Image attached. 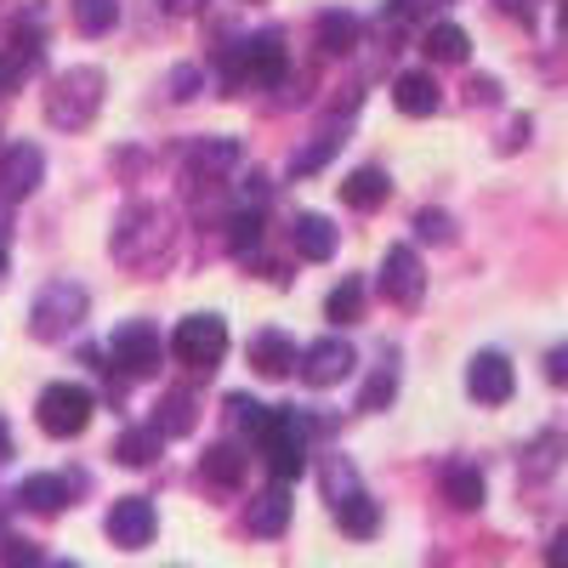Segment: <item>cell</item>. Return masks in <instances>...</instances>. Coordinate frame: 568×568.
<instances>
[{"label":"cell","mask_w":568,"mask_h":568,"mask_svg":"<svg viewBox=\"0 0 568 568\" xmlns=\"http://www.w3.org/2000/svg\"><path fill=\"white\" fill-rule=\"evenodd\" d=\"M449 0H393V12L398 18H433V12H444Z\"/></svg>","instance_id":"d590c367"},{"label":"cell","mask_w":568,"mask_h":568,"mask_svg":"<svg viewBox=\"0 0 568 568\" xmlns=\"http://www.w3.org/2000/svg\"><path fill=\"white\" fill-rule=\"evenodd\" d=\"M0 535H7V500H0Z\"/></svg>","instance_id":"f6af8a7d"},{"label":"cell","mask_w":568,"mask_h":568,"mask_svg":"<svg viewBox=\"0 0 568 568\" xmlns=\"http://www.w3.org/2000/svg\"><path fill=\"white\" fill-rule=\"evenodd\" d=\"M466 393L478 404H506L517 393V375H511V358L506 353H478L466 364Z\"/></svg>","instance_id":"8fae6325"},{"label":"cell","mask_w":568,"mask_h":568,"mask_svg":"<svg viewBox=\"0 0 568 568\" xmlns=\"http://www.w3.org/2000/svg\"><path fill=\"white\" fill-rule=\"evenodd\" d=\"M342 142H347V120L324 125V131H318V136L307 142V154H296V165H291V171H296V176H313L318 165H329V160L342 154Z\"/></svg>","instance_id":"cb8c5ba5"},{"label":"cell","mask_w":568,"mask_h":568,"mask_svg":"<svg viewBox=\"0 0 568 568\" xmlns=\"http://www.w3.org/2000/svg\"><path fill=\"white\" fill-rule=\"evenodd\" d=\"M85 318V291L80 284H69V278H58V284H45V291L34 296V336L40 342H52V336H69V329Z\"/></svg>","instance_id":"3957f363"},{"label":"cell","mask_w":568,"mask_h":568,"mask_svg":"<svg viewBox=\"0 0 568 568\" xmlns=\"http://www.w3.org/2000/svg\"><path fill=\"white\" fill-rule=\"evenodd\" d=\"M205 478H211L216 489H240V478H245V449H240V444H211V449H205Z\"/></svg>","instance_id":"d4e9b609"},{"label":"cell","mask_w":568,"mask_h":568,"mask_svg":"<svg viewBox=\"0 0 568 568\" xmlns=\"http://www.w3.org/2000/svg\"><path fill=\"white\" fill-rule=\"evenodd\" d=\"M296 342L284 336V329H262V336L251 342V369L267 375V382H284V375H296Z\"/></svg>","instance_id":"7c38bea8"},{"label":"cell","mask_w":568,"mask_h":568,"mask_svg":"<svg viewBox=\"0 0 568 568\" xmlns=\"http://www.w3.org/2000/svg\"><path fill=\"white\" fill-rule=\"evenodd\" d=\"M154 535H160V511H154V500H136V495L114 500V511H109V540H114L120 551L154 546Z\"/></svg>","instance_id":"ba28073f"},{"label":"cell","mask_w":568,"mask_h":568,"mask_svg":"<svg viewBox=\"0 0 568 568\" xmlns=\"http://www.w3.org/2000/svg\"><path fill=\"white\" fill-rule=\"evenodd\" d=\"M194 91H200V69H176V74H171V98H176V103L194 98Z\"/></svg>","instance_id":"8d00e7d4"},{"label":"cell","mask_w":568,"mask_h":568,"mask_svg":"<svg viewBox=\"0 0 568 568\" xmlns=\"http://www.w3.org/2000/svg\"><path fill=\"white\" fill-rule=\"evenodd\" d=\"M500 12H511V18H524V23H535V7H529V0H500Z\"/></svg>","instance_id":"60d3db41"},{"label":"cell","mask_w":568,"mask_h":568,"mask_svg":"<svg viewBox=\"0 0 568 568\" xmlns=\"http://www.w3.org/2000/svg\"><path fill=\"white\" fill-rule=\"evenodd\" d=\"M12 80H18V69H12L7 58H0V98H7V91H12Z\"/></svg>","instance_id":"b9f144b4"},{"label":"cell","mask_w":568,"mask_h":568,"mask_svg":"<svg viewBox=\"0 0 568 568\" xmlns=\"http://www.w3.org/2000/svg\"><path fill=\"white\" fill-rule=\"evenodd\" d=\"M353 489H358V484H353V466H347L342 455H329V460H324V500L336 506V500L353 495Z\"/></svg>","instance_id":"4dcf8cb0"},{"label":"cell","mask_w":568,"mask_h":568,"mask_svg":"<svg viewBox=\"0 0 568 568\" xmlns=\"http://www.w3.org/2000/svg\"><path fill=\"white\" fill-rule=\"evenodd\" d=\"M176 358L182 364H194V369H216L222 353H227V324L216 313H194V318H182L176 324V336H171Z\"/></svg>","instance_id":"277c9868"},{"label":"cell","mask_w":568,"mask_h":568,"mask_svg":"<svg viewBox=\"0 0 568 568\" xmlns=\"http://www.w3.org/2000/svg\"><path fill=\"white\" fill-rule=\"evenodd\" d=\"M336 524H342V535L369 540L375 529H382V506H375L364 489H353V495H342V500H336Z\"/></svg>","instance_id":"d6986e66"},{"label":"cell","mask_w":568,"mask_h":568,"mask_svg":"<svg viewBox=\"0 0 568 568\" xmlns=\"http://www.w3.org/2000/svg\"><path fill=\"white\" fill-rule=\"evenodd\" d=\"M546 562H568V529H562V535H551V546H546Z\"/></svg>","instance_id":"ab89813d"},{"label":"cell","mask_w":568,"mask_h":568,"mask_svg":"<svg viewBox=\"0 0 568 568\" xmlns=\"http://www.w3.org/2000/svg\"><path fill=\"white\" fill-rule=\"evenodd\" d=\"M358 307H364V278H342L336 291H329V302H324V313L336 318V324H353Z\"/></svg>","instance_id":"f1b7e54d"},{"label":"cell","mask_w":568,"mask_h":568,"mask_svg":"<svg viewBox=\"0 0 568 568\" xmlns=\"http://www.w3.org/2000/svg\"><path fill=\"white\" fill-rule=\"evenodd\" d=\"M91 393L74 387V382H52L40 393V433H52V438H80L85 426H91Z\"/></svg>","instance_id":"7a4b0ae2"},{"label":"cell","mask_w":568,"mask_h":568,"mask_svg":"<svg viewBox=\"0 0 568 568\" xmlns=\"http://www.w3.org/2000/svg\"><path fill=\"white\" fill-rule=\"evenodd\" d=\"M160 426H125V433L114 438V460L120 466H154L160 460Z\"/></svg>","instance_id":"44dd1931"},{"label":"cell","mask_w":568,"mask_h":568,"mask_svg":"<svg viewBox=\"0 0 568 568\" xmlns=\"http://www.w3.org/2000/svg\"><path fill=\"white\" fill-rule=\"evenodd\" d=\"M40 176H45V154L34 149V142H12V149L0 154V205L29 200L40 187Z\"/></svg>","instance_id":"9c48e42d"},{"label":"cell","mask_w":568,"mask_h":568,"mask_svg":"<svg viewBox=\"0 0 568 568\" xmlns=\"http://www.w3.org/2000/svg\"><path fill=\"white\" fill-rule=\"evenodd\" d=\"M353 364H358L353 342H342V336H324V342H313V347L296 358V375H302L307 387H342L347 375H353Z\"/></svg>","instance_id":"52a82bcc"},{"label":"cell","mask_w":568,"mask_h":568,"mask_svg":"<svg viewBox=\"0 0 568 568\" xmlns=\"http://www.w3.org/2000/svg\"><path fill=\"white\" fill-rule=\"evenodd\" d=\"M69 495H74V484L58 478V471H34V478H23V489H18V500L29 511H45V517H58L69 506Z\"/></svg>","instance_id":"2e32d148"},{"label":"cell","mask_w":568,"mask_h":568,"mask_svg":"<svg viewBox=\"0 0 568 568\" xmlns=\"http://www.w3.org/2000/svg\"><path fill=\"white\" fill-rule=\"evenodd\" d=\"M245 529H251V535H262V540L284 535V529H291V495H284L278 484H273V489H262V495L245 506Z\"/></svg>","instance_id":"5bb4252c"},{"label":"cell","mask_w":568,"mask_h":568,"mask_svg":"<svg viewBox=\"0 0 568 568\" xmlns=\"http://www.w3.org/2000/svg\"><path fill=\"white\" fill-rule=\"evenodd\" d=\"M0 562H18V568H40V562H45V551H34V540L0 535Z\"/></svg>","instance_id":"836d02e7"},{"label":"cell","mask_w":568,"mask_h":568,"mask_svg":"<svg viewBox=\"0 0 568 568\" xmlns=\"http://www.w3.org/2000/svg\"><path fill=\"white\" fill-rule=\"evenodd\" d=\"M284 69H291V63H284V34L278 29H262V34L245 40V74L256 85H278Z\"/></svg>","instance_id":"4fadbf2b"},{"label":"cell","mask_w":568,"mask_h":568,"mask_svg":"<svg viewBox=\"0 0 568 568\" xmlns=\"http://www.w3.org/2000/svg\"><path fill=\"white\" fill-rule=\"evenodd\" d=\"M358 34H364V23H358L353 12H324V18H318V52L347 58L353 45H358Z\"/></svg>","instance_id":"7402d4cb"},{"label":"cell","mask_w":568,"mask_h":568,"mask_svg":"<svg viewBox=\"0 0 568 568\" xmlns=\"http://www.w3.org/2000/svg\"><path fill=\"white\" fill-rule=\"evenodd\" d=\"M382 296L398 302V307H415L426 296V267L415 256V245H393L387 262H382Z\"/></svg>","instance_id":"30bf717a"},{"label":"cell","mask_w":568,"mask_h":568,"mask_svg":"<svg viewBox=\"0 0 568 568\" xmlns=\"http://www.w3.org/2000/svg\"><path fill=\"white\" fill-rule=\"evenodd\" d=\"M336 245H342V233H336V222H329V216L307 211V216L296 222V251H302L307 262H329V256H336Z\"/></svg>","instance_id":"ac0fdd59"},{"label":"cell","mask_w":568,"mask_h":568,"mask_svg":"<svg viewBox=\"0 0 568 568\" xmlns=\"http://www.w3.org/2000/svg\"><path fill=\"white\" fill-rule=\"evenodd\" d=\"M387 194H393V182H387V171H375V165H364V171H353V176L342 182V200H347L353 211H382Z\"/></svg>","instance_id":"ffe728a7"},{"label":"cell","mask_w":568,"mask_h":568,"mask_svg":"<svg viewBox=\"0 0 568 568\" xmlns=\"http://www.w3.org/2000/svg\"><path fill=\"white\" fill-rule=\"evenodd\" d=\"M420 45H426V58H433V63H466L471 58V34L460 23H433Z\"/></svg>","instance_id":"603a6c76"},{"label":"cell","mask_w":568,"mask_h":568,"mask_svg":"<svg viewBox=\"0 0 568 568\" xmlns=\"http://www.w3.org/2000/svg\"><path fill=\"white\" fill-rule=\"evenodd\" d=\"M546 382H551V387H568V342L546 353Z\"/></svg>","instance_id":"e575fe53"},{"label":"cell","mask_w":568,"mask_h":568,"mask_svg":"<svg viewBox=\"0 0 568 568\" xmlns=\"http://www.w3.org/2000/svg\"><path fill=\"white\" fill-rule=\"evenodd\" d=\"M0 267H7V233H0Z\"/></svg>","instance_id":"bcb514c9"},{"label":"cell","mask_w":568,"mask_h":568,"mask_svg":"<svg viewBox=\"0 0 568 568\" xmlns=\"http://www.w3.org/2000/svg\"><path fill=\"white\" fill-rule=\"evenodd\" d=\"M393 393H398V369H393V364H382V369H375L369 382H364L358 409H387V404H393Z\"/></svg>","instance_id":"f546056e"},{"label":"cell","mask_w":568,"mask_h":568,"mask_svg":"<svg viewBox=\"0 0 568 568\" xmlns=\"http://www.w3.org/2000/svg\"><path fill=\"white\" fill-rule=\"evenodd\" d=\"M227 245L240 256H256V245H262V211H233L227 216Z\"/></svg>","instance_id":"83f0119b"},{"label":"cell","mask_w":568,"mask_h":568,"mask_svg":"<svg viewBox=\"0 0 568 568\" xmlns=\"http://www.w3.org/2000/svg\"><path fill=\"white\" fill-rule=\"evenodd\" d=\"M160 7H165L171 18H194V12H205V0H160Z\"/></svg>","instance_id":"74e56055"},{"label":"cell","mask_w":568,"mask_h":568,"mask_svg":"<svg viewBox=\"0 0 568 568\" xmlns=\"http://www.w3.org/2000/svg\"><path fill=\"white\" fill-rule=\"evenodd\" d=\"M484 471L478 466H466V460H455V466H444V500L455 506V511H478L484 506Z\"/></svg>","instance_id":"e0dca14e"},{"label":"cell","mask_w":568,"mask_h":568,"mask_svg":"<svg viewBox=\"0 0 568 568\" xmlns=\"http://www.w3.org/2000/svg\"><path fill=\"white\" fill-rule=\"evenodd\" d=\"M109 358L125 369V375H154L165 364V342L154 324H120L114 342H109Z\"/></svg>","instance_id":"8992f818"},{"label":"cell","mask_w":568,"mask_h":568,"mask_svg":"<svg viewBox=\"0 0 568 568\" xmlns=\"http://www.w3.org/2000/svg\"><path fill=\"white\" fill-rule=\"evenodd\" d=\"M415 240H426V245H449V240H455L449 211H420V216H415Z\"/></svg>","instance_id":"1f68e13d"},{"label":"cell","mask_w":568,"mask_h":568,"mask_svg":"<svg viewBox=\"0 0 568 568\" xmlns=\"http://www.w3.org/2000/svg\"><path fill=\"white\" fill-rule=\"evenodd\" d=\"M557 29L568 34V0H562V7H557Z\"/></svg>","instance_id":"ee69618b"},{"label":"cell","mask_w":568,"mask_h":568,"mask_svg":"<svg viewBox=\"0 0 568 568\" xmlns=\"http://www.w3.org/2000/svg\"><path fill=\"white\" fill-rule=\"evenodd\" d=\"M393 103H398V114H415V120H426V114H438V103H444V91H438V80L433 74H398L393 80Z\"/></svg>","instance_id":"9a60e30c"},{"label":"cell","mask_w":568,"mask_h":568,"mask_svg":"<svg viewBox=\"0 0 568 568\" xmlns=\"http://www.w3.org/2000/svg\"><path fill=\"white\" fill-rule=\"evenodd\" d=\"M194 420H200V409H194V398H187V393H165V404H160V415H154L160 438H182V433H194Z\"/></svg>","instance_id":"484cf974"},{"label":"cell","mask_w":568,"mask_h":568,"mask_svg":"<svg viewBox=\"0 0 568 568\" xmlns=\"http://www.w3.org/2000/svg\"><path fill=\"white\" fill-rule=\"evenodd\" d=\"M227 415H233V420H240V426H245V433H251V438H256V433H262V426L273 420V409H262V404H256V398H245V393H233V398H227Z\"/></svg>","instance_id":"d6a6232c"},{"label":"cell","mask_w":568,"mask_h":568,"mask_svg":"<svg viewBox=\"0 0 568 568\" xmlns=\"http://www.w3.org/2000/svg\"><path fill=\"white\" fill-rule=\"evenodd\" d=\"M103 91H109V80L98 69H63L52 80V91H45V120L58 131H85L103 109Z\"/></svg>","instance_id":"6da1fadb"},{"label":"cell","mask_w":568,"mask_h":568,"mask_svg":"<svg viewBox=\"0 0 568 568\" xmlns=\"http://www.w3.org/2000/svg\"><path fill=\"white\" fill-rule=\"evenodd\" d=\"M233 165H240V142L233 136H200V142H187V154H182V187H211Z\"/></svg>","instance_id":"5b68a950"},{"label":"cell","mask_w":568,"mask_h":568,"mask_svg":"<svg viewBox=\"0 0 568 568\" xmlns=\"http://www.w3.org/2000/svg\"><path fill=\"white\" fill-rule=\"evenodd\" d=\"M114 23H120L114 0H74V29L80 34H109Z\"/></svg>","instance_id":"4316f807"},{"label":"cell","mask_w":568,"mask_h":568,"mask_svg":"<svg viewBox=\"0 0 568 568\" xmlns=\"http://www.w3.org/2000/svg\"><path fill=\"white\" fill-rule=\"evenodd\" d=\"M7 455H12V426L0 420V460H7Z\"/></svg>","instance_id":"7bdbcfd3"},{"label":"cell","mask_w":568,"mask_h":568,"mask_svg":"<svg viewBox=\"0 0 568 568\" xmlns=\"http://www.w3.org/2000/svg\"><path fill=\"white\" fill-rule=\"evenodd\" d=\"M466 91H471V103H495V98H500V85H495V80H471Z\"/></svg>","instance_id":"f35d334b"}]
</instances>
